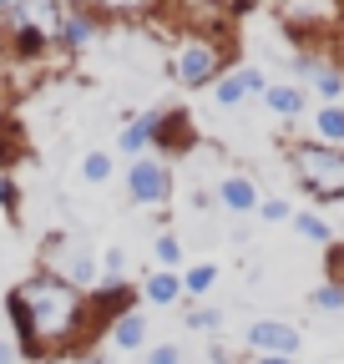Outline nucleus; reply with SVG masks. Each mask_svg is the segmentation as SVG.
Instances as JSON below:
<instances>
[{"instance_id": "obj_1", "label": "nucleus", "mask_w": 344, "mask_h": 364, "mask_svg": "<svg viewBox=\"0 0 344 364\" xmlns=\"http://www.w3.org/2000/svg\"><path fill=\"white\" fill-rule=\"evenodd\" d=\"M6 314L16 329V349L31 364H56L76 349H86L92 339V309H86V294L71 289L56 273H26L21 284H11L6 294Z\"/></svg>"}, {"instance_id": "obj_2", "label": "nucleus", "mask_w": 344, "mask_h": 364, "mask_svg": "<svg viewBox=\"0 0 344 364\" xmlns=\"http://www.w3.org/2000/svg\"><path fill=\"white\" fill-rule=\"evenodd\" d=\"M61 16L66 0H16L0 16V51L6 61H41L61 46Z\"/></svg>"}, {"instance_id": "obj_3", "label": "nucleus", "mask_w": 344, "mask_h": 364, "mask_svg": "<svg viewBox=\"0 0 344 364\" xmlns=\"http://www.w3.org/2000/svg\"><path fill=\"white\" fill-rule=\"evenodd\" d=\"M284 157H289L294 182L314 203H344V147H324V142L299 136V142L284 147Z\"/></svg>"}, {"instance_id": "obj_4", "label": "nucleus", "mask_w": 344, "mask_h": 364, "mask_svg": "<svg viewBox=\"0 0 344 364\" xmlns=\"http://www.w3.org/2000/svg\"><path fill=\"white\" fill-rule=\"evenodd\" d=\"M228 61H233V51L223 36H178L167 51V76L188 91H203V86L213 91V81L228 71Z\"/></svg>"}, {"instance_id": "obj_5", "label": "nucleus", "mask_w": 344, "mask_h": 364, "mask_svg": "<svg viewBox=\"0 0 344 364\" xmlns=\"http://www.w3.org/2000/svg\"><path fill=\"white\" fill-rule=\"evenodd\" d=\"M157 16L178 36H223L228 41V26H233L223 0H157Z\"/></svg>"}, {"instance_id": "obj_6", "label": "nucleus", "mask_w": 344, "mask_h": 364, "mask_svg": "<svg viewBox=\"0 0 344 364\" xmlns=\"http://www.w3.org/2000/svg\"><path fill=\"white\" fill-rule=\"evenodd\" d=\"M127 203L137 208H167L172 203V162L157 152L127 157Z\"/></svg>"}, {"instance_id": "obj_7", "label": "nucleus", "mask_w": 344, "mask_h": 364, "mask_svg": "<svg viewBox=\"0 0 344 364\" xmlns=\"http://www.w3.org/2000/svg\"><path fill=\"white\" fill-rule=\"evenodd\" d=\"M289 66L314 86L319 107H344V61L319 56V51H299V56H289Z\"/></svg>"}, {"instance_id": "obj_8", "label": "nucleus", "mask_w": 344, "mask_h": 364, "mask_svg": "<svg viewBox=\"0 0 344 364\" xmlns=\"http://www.w3.org/2000/svg\"><path fill=\"white\" fill-rule=\"evenodd\" d=\"M243 344L253 354H284V359H294L299 344H304V334H299L289 318H253V324L243 329Z\"/></svg>"}, {"instance_id": "obj_9", "label": "nucleus", "mask_w": 344, "mask_h": 364, "mask_svg": "<svg viewBox=\"0 0 344 364\" xmlns=\"http://www.w3.org/2000/svg\"><path fill=\"white\" fill-rule=\"evenodd\" d=\"M264 91H269V76L258 66H228L218 81H213V102H218L223 112H233V107H243L253 97H264Z\"/></svg>"}, {"instance_id": "obj_10", "label": "nucleus", "mask_w": 344, "mask_h": 364, "mask_svg": "<svg viewBox=\"0 0 344 364\" xmlns=\"http://www.w3.org/2000/svg\"><path fill=\"white\" fill-rule=\"evenodd\" d=\"M213 198H218V208L228 218H258V203H264V193H258V182L248 172H223Z\"/></svg>"}, {"instance_id": "obj_11", "label": "nucleus", "mask_w": 344, "mask_h": 364, "mask_svg": "<svg viewBox=\"0 0 344 364\" xmlns=\"http://www.w3.org/2000/svg\"><path fill=\"white\" fill-rule=\"evenodd\" d=\"M97 36H102V21L86 11V6L66 0V16H61V51H86Z\"/></svg>"}, {"instance_id": "obj_12", "label": "nucleus", "mask_w": 344, "mask_h": 364, "mask_svg": "<svg viewBox=\"0 0 344 364\" xmlns=\"http://www.w3.org/2000/svg\"><path fill=\"white\" fill-rule=\"evenodd\" d=\"M193 147V122L188 112H162L157 117V132H152V152L157 157H172V152H183Z\"/></svg>"}, {"instance_id": "obj_13", "label": "nucleus", "mask_w": 344, "mask_h": 364, "mask_svg": "<svg viewBox=\"0 0 344 364\" xmlns=\"http://www.w3.org/2000/svg\"><path fill=\"white\" fill-rule=\"evenodd\" d=\"M264 107L274 117H284V122H299V117L309 112V86H299V81H269Z\"/></svg>"}, {"instance_id": "obj_14", "label": "nucleus", "mask_w": 344, "mask_h": 364, "mask_svg": "<svg viewBox=\"0 0 344 364\" xmlns=\"http://www.w3.org/2000/svg\"><path fill=\"white\" fill-rule=\"evenodd\" d=\"M107 339H112V349H122V354L147 349V314H142V309L117 314V318H112V329H107Z\"/></svg>"}, {"instance_id": "obj_15", "label": "nucleus", "mask_w": 344, "mask_h": 364, "mask_svg": "<svg viewBox=\"0 0 344 364\" xmlns=\"http://www.w3.org/2000/svg\"><path fill=\"white\" fill-rule=\"evenodd\" d=\"M142 304L152 309H172V304H183V273H172V268H152L147 273V284L137 289Z\"/></svg>"}, {"instance_id": "obj_16", "label": "nucleus", "mask_w": 344, "mask_h": 364, "mask_svg": "<svg viewBox=\"0 0 344 364\" xmlns=\"http://www.w3.org/2000/svg\"><path fill=\"white\" fill-rule=\"evenodd\" d=\"M76 6H86L102 26H107V21H142V16H157V0H76Z\"/></svg>"}, {"instance_id": "obj_17", "label": "nucleus", "mask_w": 344, "mask_h": 364, "mask_svg": "<svg viewBox=\"0 0 344 364\" xmlns=\"http://www.w3.org/2000/svg\"><path fill=\"white\" fill-rule=\"evenodd\" d=\"M157 117H162V112H142V117H132V122H127V127L117 132V152H122V157H142V152H152Z\"/></svg>"}, {"instance_id": "obj_18", "label": "nucleus", "mask_w": 344, "mask_h": 364, "mask_svg": "<svg viewBox=\"0 0 344 364\" xmlns=\"http://www.w3.org/2000/svg\"><path fill=\"white\" fill-rule=\"evenodd\" d=\"M309 142L344 147V107H314V117H309Z\"/></svg>"}, {"instance_id": "obj_19", "label": "nucleus", "mask_w": 344, "mask_h": 364, "mask_svg": "<svg viewBox=\"0 0 344 364\" xmlns=\"http://www.w3.org/2000/svg\"><path fill=\"white\" fill-rule=\"evenodd\" d=\"M289 223H294V233L304 238V243H314V248H329V243H334V228H329L314 208H294V218H289Z\"/></svg>"}, {"instance_id": "obj_20", "label": "nucleus", "mask_w": 344, "mask_h": 364, "mask_svg": "<svg viewBox=\"0 0 344 364\" xmlns=\"http://www.w3.org/2000/svg\"><path fill=\"white\" fill-rule=\"evenodd\" d=\"M213 284H218V263H188L183 268V299H208L213 294Z\"/></svg>"}, {"instance_id": "obj_21", "label": "nucleus", "mask_w": 344, "mask_h": 364, "mask_svg": "<svg viewBox=\"0 0 344 364\" xmlns=\"http://www.w3.org/2000/svg\"><path fill=\"white\" fill-rule=\"evenodd\" d=\"M152 258H157V268H172V273H178V268L188 263V253H183V238L162 228V233L152 238Z\"/></svg>"}, {"instance_id": "obj_22", "label": "nucleus", "mask_w": 344, "mask_h": 364, "mask_svg": "<svg viewBox=\"0 0 344 364\" xmlns=\"http://www.w3.org/2000/svg\"><path fill=\"white\" fill-rule=\"evenodd\" d=\"M112 172H117V162H112V152H102V147L81 157V182H92V188H107Z\"/></svg>"}, {"instance_id": "obj_23", "label": "nucleus", "mask_w": 344, "mask_h": 364, "mask_svg": "<svg viewBox=\"0 0 344 364\" xmlns=\"http://www.w3.org/2000/svg\"><path fill=\"white\" fill-rule=\"evenodd\" d=\"M183 324H188L193 334H218V329H223V314H218V309H208V304H193Z\"/></svg>"}, {"instance_id": "obj_24", "label": "nucleus", "mask_w": 344, "mask_h": 364, "mask_svg": "<svg viewBox=\"0 0 344 364\" xmlns=\"http://www.w3.org/2000/svg\"><path fill=\"white\" fill-rule=\"evenodd\" d=\"M309 304H314L319 314H339V309H344V284H319V289L309 294Z\"/></svg>"}, {"instance_id": "obj_25", "label": "nucleus", "mask_w": 344, "mask_h": 364, "mask_svg": "<svg viewBox=\"0 0 344 364\" xmlns=\"http://www.w3.org/2000/svg\"><path fill=\"white\" fill-rule=\"evenodd\" d=\"M0 213L6 218H21V182L11 172H0Z\"/></svg>"}, {"instance_id": "obj_26", "label": "nucleus", "mask_w": 344, "mask_h": 364, "mask_svg": "<svg viewBox=\"0 0 344 364\" xmlns=\"http://www.w3.org/2000/svg\"><path fill=\"white\" fill-rule=\"evenodd\" d=\"M258 218H264V223H289L294 218V203L289 198H264V203H258Z\"/></svg>"}, {"instance_id": "obj_27", "label": "nucleus", "mask_w": 344, "mask_h": 364, "mask_svg": "<svg viewBox=\"0 0 344 364\" xmlns=\"http://www.w3.org/2000/svg\"><path fill=\"white\" fill-rule=\"evenodd\" d=\"M147 364H188V354H183V344L167 339V344H152L147 349Z\"/></svg>"}, {"instance_id": "obj_28", "label": "nucleus", "mask_w": 344, "mask_h": 364, "mask_svg": "<svg viewBox=\"0 0 344 364\" xmlns=\"http://www.w3.org/2000/svg\"><path fill=\"white\" fill-rule=\"evenodd\" d=\"M102 268H107V279H122V268H127V253H122V248L112 243V248L102 253Z\"/></svg>"}, {"instance_id": "obj_29", "label": "nucleus", "mask_w": 344, "mask_h": 364, "mask_svg": "<svg viewBox=\"0 0 344 364\" xmlns=\"http://www.w3.org/2000/svg\"><path fill=\"white\" fill-rule=\"evenodd\" d=\"M329 284H344V243H329Z\"/></svg>"}, {"instance_id": "obj_30", "label": "nucleus", "mask_w": 344, "mask_h": 364, "mask_svg": "<svg viewBox=\"0 0 344 364\" xmlns=\"http://www.w3.org/2000/svg\"><path fill=\"white\" fill-rule=\"evenodd\" d=\"M6 136H16V122H11V117H0V167H11V147H6Z\"/></svg>"}, {"instance_id": "obj_31", "label": "nucleus", "mask_w": 344, "mask_h": 364, "mask_svg": "<svg viewBox=\"0 0 344 364\" xmlns=\"http://www.w3.org/2000/svg\"><path fill=\"white\" fill-rule=\"evenodd\" d=\"M21 359V349H16V339H6V334H0V364H16Z\"/></svg>"}, {"instance_id": "obj_32", "label": "nucleus", "mask_w": 344, "mask_h": 364, "mask_svg": "<svg viewBox=\"0 0 344 364\" xmlns=\"http://www.w3.org/2000/svg\"><path fill=\"white\" fill-rule=\"evenodd\" d=\"M253 6H258V0H223V11H228V16H238V11H253Z\"/></svg>"}, {"instance_id": "obj_33", "label": "nucleus", "mask_w": 344, "mask_h": 364, "mask_svg": "<svg viewBox=\"0 0 344 364\" xmlns=\"http://www.w3.org/2000/svg\"><path fill=\"white\" fill-rule=\"evenodd\" d=\"M248 364H294V359H284V354H253Z\"/></svg>"}, {"instance_id": "obj_34", "label": "nucleus", "mask_w": 344, "mask_h": 364, "mask_svg": "<svg viewBox=\"0 0 344 364\" xmlns=\"http://www.w3.org/2000/svg\"><path fill=\"white\" fill-rule=\"evenodd\" d=\"M81 364H107V359H102V354H92V359H81Z\"/></svg>"}, {"instance_id": "obj_35", "label": "nucleus", "mask_w": 344, "mask_h": 364, "mask_svg": "<svg viewBox=\"0 0 344 364\" xmlns=\"http://www.w3.org/2000/svg\"><path fill=\"white\" fill-rule=\"evenodd\" d=\"M11 6H16V0H0V16H6V11H11Z\"/></svg>"}, {"instance_id": "obj_36", "label": "nucleus", "mask_w": 344, "mask_h": 364, "mask_svg": "<svg viewBox=\"0 0 344 364\" xmlns=\"http://www.w3.org/2000/svg\"><path fill=\"white\" fill-rule=\"evenodd\" d=\"M0 71H6V51H0Z\"/></svg>"}]
</instances>
